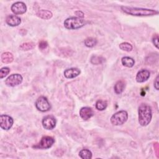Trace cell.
Returning <instances> with one entry per match:
<instances>
[{
	"label": "cell",
	"instance_id": "83f0119b",
	"mask_svg": "<svg viewBox=\"0 0 159 159\" xmlns=\"http://www.w3.org/2000/svg\"><path fill=\"white\" fill-rule=\"evenodd\" d=\"M158 76H157L155 81H154V87L157 90H158Z\"/></svg>",
	"mask_w": 159,
	"mask_h": 159
},
{
	"label": "cell",
	"instance_id": "6da1fadb",
	"mask_svg": "<svg viewBox=\"0 0 159 159\" xmlns=\"http://www.w3.org/2000/svg\"><path fill=\"white\" fill-rule=\"evenodd\" d=\"M121 9L125 13L135 16H149L158 14V11L153 9L121 6Z\"/></svg>",
	"mask_w": 159,
	"mask_h": 159
},
{
	"label": "cell",
	"instance_id": "7c38bea8",
	"mask_svg": "<svg viewBox=\"0 0 159 159\" xmlns=\"http://www.w3.org/2000/svg\"><path fill=\"white\" fill-rule=\"evenodd\" d=\"M93 115V111L89 107H83L80 110V116L84 120L89 119Z\"/></svg>",
	"mask_w": 159,
	"mask_h": 159
},
{
	"label": "cell",
	"instance_id": "603a6c76",
	"mask_svg": "<svg viewBox=\"0 0 159 159\" xmlns=\"http://www.w3.org/2000/svg\"><path fill=\"white\" fill-rule=\"evenodd\" d=\"M104 58L102 57L97 56V55H93L91 58V62L94 65H99L102 63L104 61Z\"/></svg>",
	"mask_w": 159,
	"mask_h": 159
},
{
	"label": "cell",
	"instance_id": "3957f363",
	"mask_svg": "<svg viewBox=\"0 0 159 159\" xmlns=\"http://www.w3.org/2000/svg\"><path fill=\"white\" fill-rule=\"evenodd\" d=\"M86 22L83 19L78 17H71L67 18L64 21V26L67 29H78L83 27Z\"/></svg>",
	"mask_w": 159,
	"mask_h": 159
},
{
	"label": "cell",
	"instance_id": "277c9868",
	"mask_svg": "<svg viewBox=\"0 0 159 159\" xmlns=\"http://www.w3.org/2000/svg\"><path fill=\"white\" fill-rule=\"evenodd\" d=\"M127 119V112L125 111H120L112 116L111 117V122L114 125H120L124 124Z\"/></svg>",
	"mask_w": 159,
	"mask_h": 159
},
{
	"label": "cell",
	"instance_id": "d6986e66",
	"mask_svg": "<svg viewBox=\"0 0 159 159\" xmlns=\"http://www.w3.org/2000/svg\"><path fill=\"white\" fill-rule=\"evenodd\" d=\"M34 47H35V43L34 42H25L22 43L20 45L19 48L23 51H27V50L33 49Z\"/></svg>",
	"mask_w": 159,
	"mask_h": 159
},
{
	"label": "cell",
	"instance_id": "4fadbf2b",
	"mask_svg": "<svg viewBox=\"0 0 159 159\" xmlns=\"http://www.w3.org/2000/svg\"><path fill=\"white\" fill-rule=\"evenodd\" d=\"M6 23L12 27L19 25L21 22V19L16 15H9L6 19Z\"/></svg>",
	"mask_w": 159,
	"mask_h": 159
},
{
	"label": "cell",
	"instance_id": "ffe728a7",
	"mask_svg": "<svg viewBox=\"0 0 159 159\" xmlns=\"http://www.w3.org/2000/svg\"><path fill=\"white\" fill-rule=\"evenodd\" d=\"M79 156L83 159H90L92 158V153L89 150L83 149L80 152Z\"/></svg>",
	"mask_w": 159,
	"mask_h": 159
},
{
	"label": "cell",
	"instance_id": "484cf974",
	"mask_svg": "<svg viewBox=\"0 0 159 159\" xmlns=\"http://www.w3.org/2000/svg\"><path fill=\"white\" fill-rule=\"evenodd\" d=\"M48 47V43L45 40H41L39 43V47L41 50L45 49Z\"/></svg>",
	"mask_w": 159,
	"mask_h": 159
},
{
	"label": "cell",
	"instance_id": "8fae6325",
	"mask_svg": "<svg viewBox=\"0 0 159 159\" xmlns=\"http://www.w3.org/2000/svg\"><path fill=\"white\" fill-rule=\"evenodd\" d=\"M150 71L147 70H140L136 75V81L139 83H143L146 81L150 77Z\"/></svg>",
	"mask_w": 159,
	"mask_h": 159
},
{
	"label": "cell",
	"instance_id": "4316f807",
	"mask_svg": "<svg viewBox=\"0 0 159 159\" xmlns=\"http://www.w3.org/2000/svg\"><path fill=\"white\" fill-rule=\"evenodd\" d=\"M152 42L156 48H158V34H155L152 38Z\"/></svg>",
	"mask_w": 159,
	"mask_h": 159
},
{
	"label": "cell",
	"instance_id": "44dd1931",
	"mask_svg": "<svg viewBox=\"0 0 159 159\" xmlns=\"http://www.w3.org/2000/svg\"><path fill=\"white\" fill-rule=\"evenodd\" d=\"M84 45L88 47H93L97 43V40L93 37H88L84 41Z\"/></svg>",
	"mask_w": 159,
	"mask_h": 159
},
{
	"label": "cell",
	"instance_id": "52a82bcc",
	"mask_svg": "<svg viewBox=\"0 0 159 159\" xmlns=\"http://www.w3.org/2000/svg\"><path fill=\"white\" fill-rule=\"evenodd\" d=\"M22 76L18 73L12 74L9 76L5 80V84L7 86L14 87L20 84L22 81Z\"/></svg>",
	"mask_w": 159,
	"mask_h": 159
},
{
	"label": "cell",
	"instance_id": "e0dca14e",
	"mask_svg": "<svg viewBox=\"0 0 159 159\" xmlns=\"http://www.w3.org/2000/svg\"><path fill=\"white\" fill-rule=\"evenodd\" d=\"M1 61L4 63H11L13 60V55L10 52H4L1 55Z\"/></svg>",
	"mask_w": 159,
	"mask_h": 159
},
{
	"label": "cell",
	"instance_id": "cb8c5ba5",
	"mask_svg": "<svg viewBox=\"0 0 159 159\" xmlns=\"http://www.w3.org/2000/svg\"><path fill=\"white\" fill-rule=\"evenodd\" d=\"M119 48L124 51L130 52L132 50V45L129 43L123 42L119 45Z\"/></svg>",
	"mask_w": 159,
	"mask_h": 159
},
{
	"label": "cell",
	"instance_id": "d4e9b609",
	"mask_svg": "<svg viewBox=\"0 0 159 159\" xmlns=\"http://www.w3.org/2000/svg\"><path fill=\"white\" fill-rule=\"evenodd\" d=\"M10 72V69L8 67H3L0 70V78L1 79L6 76Z\"/></svg>",
	"mask_w": 159,
	"mask_h": 159
},
{
	"label": "cell",
	"instance_id": "30bf717a",
	"mask_svg": "<svg viewBox=\"0 0 159 159\" xmlns=\"http://www.w3.org/2000/svg\"><path fill=\"white\" fill-rule=\"evenodd\" d=\"M11 11L15 14H22L27 11V7L23 2H16L11 6Z\"/></svg>",
	"mask_w": 159,
	"mask_h": 159
},
{
	"label": "cell",
	"instance_id": "ba28073f",
	"mask_svg": "<svg viewBox=\"0 0 159 159\" xmlns=\"http://www.w3.org/2000/svg\"><path fill=\"white\" fill-rule=\"evenodd\" d=\"M13 119L6 114H2L0 117V126L1 128L4 130H9L11 128L13 125Z\"/></svg>",
	"mask_w": 159,
	"mask_h": 159
},
{
	"label": "cell",
	"instance_id": "f1b7e54d",
	"mask_svg": "<svg viewBox=\"0 0 159 159\" xmlns=\"http://www.w3.org/2000/svg\"><path fill=\"white\" fill-rule=\"evenodd\" d=\"M75 14L76 15H77L78 16V17H80V18H83L84 17V14L83 12H82L81 11H77L75 12Z\"/></svg>",
	"mask_w": 159,
	"mask_h": 159
},
{
	"label": "cell",
	"instance_id": "5b68a950",
	"mask_svg": "<svg viewBox=\"0 0 159 159\" xmlns=\"http://www.w3.org/2000/svg\"><path fill=\"white\" fill-rule=\"evenodd\" d=\"M55 142V140L53 137L50 136L43 137L40 141L32 147L38 149H47L50 148Z\"/></svg>",
	"mask_w": 159,
	"mask_h": 159
},
{
	"label": "cell",
	"instance_id": "7a4b0ae2",
	"mask_svg": "<svg viewBox=\"0 0 159 159\" xmlns=\"http://www.w3.org/2000/svg\"><path fill=\"white\" fill-rule=\"evenodd\" d=\"M152 109L147 104H141L139 107V122L142 126H147L152 119Z\"/></svg>",
	"mask_w": 159,
	"mask_h": 159
},
{
	"label": "cell",
	"instance_id": "8992f818",
	"mask_svg": "<svg viewBox=\"0 0 159 159\" xmlns=\"http://www.w3.org/2000/svg\"><path fill=\"white\" fill-rule=\"evenodd\" d=\"M36 108L41 112H47L51 109V105L48 99L44 96L39 97L35 102Z\"/></svg>",
	"mask_w": 159,
	"mask_h": 159
},
{
	"label": "cell",
	"instance_id": "7402d4cb",
	"mask_svg": "<svg viewBox=\"0 0 159 159\" xmlns=\"http://www.w3.org/2000/svg\"><path fill=\"white\" fill-rule=\"evenodd\" d=\"M96 108L99 110V111H103L104 109H106V108L107 107V103L106 101H103V100H98L96 101Z\"/></svg>",
	"mask_w": 159,
	"mask_h": 159
},
{
	"label": "cell",
	"instance_id": "5bb4252c",
	"mask_svg": "<svg viewBox=\"0 0 159 159\" xmlns=\"http://www.w3.org/2000/svg\"><path fill=\"white\" fill-rule=\"evenodd\" d=\"M80 70L77 68H71L66 69L64 71V75L66 78H74L80 74Z\"/></svg>",
	"mask_w": 159,
	"mask_h": 159
},
{
	"label": "cell",
	"instance_id": "9c48e42d",
	"mask_svg": "<svg viewBox=\"0 0 159 159\" xmlns=\"http://www.w3.org/2000/svg\"><path fill=\"white\" fill-rule=\"evenodd\" d=\"M42 125L47 130H52L56 125V119L53 116H47L42 120Z\"/></svg>",
	"mask_w": 159,
	"mask_h": 159
},
{
	"label": "cell",
	"instance_id": "ac0fdd59",
	"mask_svg": "<svg viewBox=\"0 0 159 159\" xmlns=\"http://www.w3.org/2000/svg\"><path fill=\"white\" fill-rule=\"evenodd\" d=\"M121 62L124 66H125L126 67H129V68L132 67L135 63L134 60L132 58L129 57H124L122 58Z\"/></svg>",
	"mask_w": 159,
	"mask_h": 159
},
{
	"label": "cell",
	"instance_id": "9a60e30c",
	"mask_svg": "<svg viewBox=\"0 0 159 159\" xmlns=\"http://www.w3.org/2000/svg\"><path fill=\"white\" fill-rule=\"evenodd\" d=\"M125 83L124 81H123V80L117 81L114 85L115 93L117 94H121L124 91V90L125 89Z\"/></svg>",
	"mask_w": 159,
	"mask_h": 159
},
{
	"label": "cell",
	"instance_id": "2e32d148",
	"mask_svg": "<svg viewBox=\"0 0 159 159\" xmlns=\"http://www.w3.org/2000/svg\"><path fill=\"white\" fill-rule=\"evenodd\" d=\"M37 16L43 19H50L52 17L53 14L50 11L41 9L37 12Z\"/></svg>",
	"mask_w": 159,
	"mask_h": 159
}]
</instances>
